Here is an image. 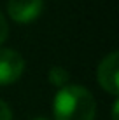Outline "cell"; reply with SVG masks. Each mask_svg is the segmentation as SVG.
I'll use <instances>...</instances> for the list:
<instances>
[{"label": "cell", "mask_w": 119, "mask_h": 120, "mask_svg": "<svg viewBox=\"0 0 119 120\" xmlns=\"http://www.w3.org/2000/svg\"><path fill=\"white\" fill-rule=\"evenodd\" d=\"M44 7V0H9L7 12L11 19L21 24H28L40 16Z\"/></svg>", "instance_id": "cell-3"}, {"label": "cell", "mask_w": 119, "mask_h": 120, "mask_svg": "<svg viewBox=\"0 0 119 120\" xmlns=\"http://www.w3.org/2000/svg\"><path fill=\"white\" fill-rule=\"evenodd\" d=\"M25 71V59L12 49H0V85L16 82Z\"/></svg>", "instance_id": "cell-2"}, {"label": "cell", "mask_w": 119, "mask_h": 120, "mask_svg": "<svg viewBox=\"0 0 119 120\" xmlns=\"http://www.w3.org/2000/svg\"><path fill=\"white\" fill-rule=\"evenodd\" d=\"M0 120H12V113H11V108L5 101L0 99Z\"/></svg>", "instance_id": "cell-7"}, {"label": "cell", "mask_w": 119, "mask_h": 120, "mask_svg": "<svg viewBox=\"0 0 119 120\" xmlns=\"http://www.w3.org/2000/svg\"><path fill=\"white\" fill-rule=\"evenodd\" d=\"M47 78H49V82H51L53 85H56V87L61 89L70 80V73L65 68H61V66H53V68L49 70V73H47Z\"/></svg>", "instance_id": "cell-5"}, {"label": "cell", "mask_w": 119, "mask_h": 120, "mask_svg": "<svg viewBox=\"0 0 119 120\" xmlns=\"http://www.w3.org/2000/svg\"><path fill=\"white\" fill-rule=\"evenodd\" d=\"M117 63L119 56L114 51L107 57H103V61L98 66V82L112 96H117Z\"/></svg>", "instance_id": "cell-4"}, {"label": "cell", "mask_w": 119, "mask_h": 120, "mask_svg": "<svg viewBox=\"0 0 119 120\" xmlns=\"http://www.w3.org/2000/svg\"><path fill=\"white\" fill-rule=\"evenodd\" d=\"M96 113L95 98L82 85H65L54 98L56 120H93Z\"/></svg>", "instance_id": "cell-1"}, {"label": "cell", "mask_w": 119, "mask_h": 120, "mask_svg": "<svg viewBox=\"0 0 119 120\" xmlns=\"http://www.w3.org/2000/svg\"><path fill=\"white\" fill-rule=\"evenodd\" d=\"M37 120H44V118H37Z\"/></svg>", "instance_id": "cell-9"}, {"label": "cell", "mask_w": 119, "mask_h": 120, "mask_svg": "<svg viewBox=\"0 0 119 120\" xmlns=\"http://www.w3.org/2000/svg\"><path fill=\"white\" fill-rule=\"evenodd\" d=\"M117 105H119L117 101L114 103V110H112V120H117Z\"/></svg>", "instance_id": "cell-8"}, {"label": "cell", "mask_w": 119, "mask_h": 120, "mask_svg": "<svg viewBox=\"0 0 119 120\" xmlns=\"http://www.w3.org/2000/svg\"><path fill=\"white\" fill-rule=\"evenodd\" d=\"M7 35H9V24H7V21H5V16L0 12V44L5 42Z\"/></svg>", "instance_id": "cell-6"}]
</instances>
